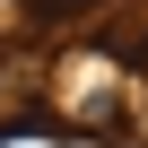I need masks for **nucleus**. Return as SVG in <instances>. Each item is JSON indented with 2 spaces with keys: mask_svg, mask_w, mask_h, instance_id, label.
Segmentation results:
<instances>
[{
  "mask_svg": "<svg viewBox=\"0 0 148 148\" xmlns=\"http://www.w3.org/2000/svg\"><path fill=\"white\" fill-rule=\"evenodd\" d=\"M131 70H122V52H70L52 79H44V105L61 113V122H79V131H105V122H122V105H131Z\"/></svg>",
  "mask_w": 148,
  "mask_h": 148,
  "instance_id": "1",
  "label": "nucleus"
},
{
  "mask_svg": "<svg viewBox=\"0 0 148 148\" xmlns=\"http://www.w3.org/2000/svg\"><path fill=\"white\" fill-rule=\"evenodd\" d=\"M122 113H131V131L148 139V87H131V105H122Z\"/></svg>",
  "mask_w": 148,
  "mask_h": 148,
  "instance_id": "2",
  "label": "nucleus"
}]
</instances>
